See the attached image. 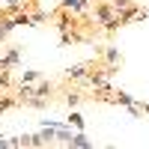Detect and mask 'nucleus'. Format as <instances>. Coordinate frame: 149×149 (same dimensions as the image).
<instances>
[{
	"label": "nucleus",
	"instance_id": "2",
	"mask_svg": "<svg viewBox=\"0 0 149 149\" xmlns=\"http://www.w3.org/2000/svg\"><path fill=\"white\" fill-rule=\"evenodd\" d=\"M18 63H21V54H18V48H12V51L0 54V69H12V66H18Z\"/></svg>",
	"mask_w": 149,
	"mask_h": 149
},
{
	"label": "nucleus",
	"instance_id": "7",
	"mask_svg": "<svg viewBox=\"0 0 149 149\" xmlns=\"http://www.w3.org/2000/svg\"><path fill=\"white\" fill-rule=\"evenodd\" d=\"M104 60H107V66H119V51H116V48H107V51H104Z\"/></svg>",
	"mask_w": 149,
	"mask_h": 149
},
{
	"label": "nucleus",
	"instance_id": "10",
	"mask_svg": "<svg viewBox=\"0 0 149 149\" xmlns=\"http://www.w3.org/2000/svg\"><path fill=\"white\" fill-rule=\"evenodd\" d=\"M69 125H74V128H84V116H81V113H69Z\"/></svg>",
	"mask_w": 149,
	"mask_h": 149
},
{
	"label": "nucleus",
	"instance_id": "3",
	"mask_svg": "<svg viewBox=\"0 0 149 149\" xmlns=\"http://www.w3.org/2000/svg\"><path fill=\"white\" fill-rule=\"evenodd\" d=\"M69 146H74V149H90V146H93V140H90V137H86V134H84V128H78V131L72 134Z\"/></svg>",
	"mask_w": 149,
	"mask_h": 149
},
{
	"label": "nucleus",
	"instance_id": "13",
	"mask_svg": "<svg viewBox=\"0 0 149 149\" xmlns=\"http://www.w3.org/2000/svg\"><path fill=\"white\" fill-rule=\"evenodd\" d=\"M66 104H69V107L81 104V95H78V93H69V95H66Z\"/></svg>",
	"mask_w": 149,
	"mask_h": 149
},
{
	"label": "nucleus",
	"instance_id": "1",
	"mask_svg": "<svg viewBox=\"0 0 149 149\" xmlns=\"http://www.w3.org/2000/svg\"><path fill=\"white\" fill-rule=\"evenodd\" d=\"M90 69H93V63H81V66H72V69H66V78H69V81H78V84H84V78L90 74Z\"/></svg>",
	"mask_w": 149,
	"mask_h": 149
},
{
	"label": "nucleus",
	"instance_id": "9",
	"mask_svg": "<svg viewBox=\"0 0 149 149\" xmlns=\"http://www.w3.org/2000/svg\"><path fill=\"white\" fill-rule=\"evenodd\" d=\"M57 140H60V143H66V146H69V140H72V131H69L66 125H57Z\"/></svg>",
	"mask_w": 149,
	"mask_h": 149
},
{
	"label": "nucleus",
	"instance_id": "8",
	"mask_svg": "<svg viewBox=\"0 0 149 149\" xmlns=\"http://www.w3.org/2000/svg\"><path fill=\"white\" fill-rule=\"evenodd\" d=\"M15 104H18V98H15V95H3V98H0V113H6V110H9V107H15Z\"/></svg>",
	"mask_w": 149,
	"mask_h": 149
},
{
	"label": "nucleus",
	"instance_id": "14",
	"mask_svg": "<svg viewBox=\"0 0 149 149\" xmlns=\"http://www.w3.org/2000/svg\"><path fill=\"white\" fill-rule=\"evenodd\" d=\"M3 39H6V33H3V27H0V42H3Z\"/></svg>",
	"mask_w": 149,
	"mask_h": 149
},
{
	"label": "nucleus",
	"instance_id": "15",
	"mask_svg": "<svg viewBox=\"0 0 149 149\" xmlns=\"http://www.w3.org/2000/svg\"><path fill=\"white\" fill-rule=\"evenodd\" d=\"M86 3H90V0H86Z\"/></svg>",
	"mask_w": 149,
	"mask_h": 149
},
{
	"label": "nucleus",
	"instance_id": "5",
	"mask_svg": "<svg viewBox=\"0 0 149 149\" xmlns=\"http://www.w3.org/2000/svg\"><path fill=\"white\" fill-rule=\"evenodd\" d=\"M9 86H12V74H9V69H0V95L9 93Z\"/></svg>",
	"mask_w": 149,
	"mask_h": 149
},
{
	"label": "nucleus",
	"instance_id": "4",
	"mask_svg": "<svg viewBox=\"0 0 149 149\" xmlns=\"http://www.w3.org/2000/svg\"><path fill=\"white\" fill-rule=\"evenodd\" d=\"M60 9L74 12V15H86V0H63V6H60Z\"/></svg>",
	"mask_w": 149,
	"mask_h": 149
},
{
	"label": "nucleus",
	"instance_id": "11",
	"mask_svg": "<svg viewBox=\"0 0 149 149\" xmlns=\"http://www.w3.org/2000/svg\"><path fill=\"white\" fill-rule=\"evenodd\" d=\"M21 81H24V84H33V81H39V72H33V69H30V72H24V78H21Z\"/></svg>",
	"mask_w": 149,
	"mask_h": 149
},
{
	"label": "nucleus",
	"instance_id": "6",
	"mask_svg": "<svg viewBox=\"0 0 149 149\" xmlns=\"http://www.w3.org/2000/svg\"><path fill=\"white\" fill-rule=\"evenodd\" d=\"M3 6H6V12L15 15V12H21L24 6H27V0H3Z\"/></svg>",
	"mask_w": 149,
	"mask_h": 149
},
{
	"label": "nucleus",
	"instance_id": "12",
	"mask_svg": "<svg viewBox=\"0 0 149 149\" xmlns=\"http://www.w3.org/2000/svg\"><path fill=\"white\" fill-rule=\"evenodd\" d=\"M30 18H33V24H45V21H48L45 12H30Z\"/></svg>",
	"mask_w": 149,
	"mask_h": 149
}]
</instances>
